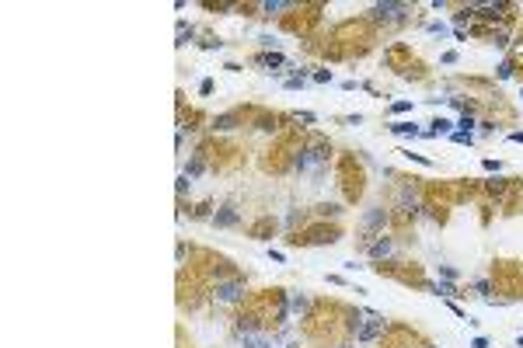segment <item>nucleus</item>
Here are the masks:
<instances>
[{
  "mask_svg": "<svg viewBox=\"0 0 523 348\" xmlns=\"http://www.w3.org/2000/svg\"><path fill=\"white\" fill-rule=\"evenodd\" d=\"M499 77H502V80H509V77H513V66H509V63H502V66H499Z\"/></svg>",
  "mask_w": 523,
  "mask_h": 348,
  "instance_id": "obj_24",
  "label": "nucleus"
},
{
  "mask_svg": "<svg viewBox=\"0 0 523 348\" xmlns=\"http://www.w3.org/2000/svg\"><path fill=\"white\" fill-rule=\"evenodd\" d=\"M325 164H328V143H321V139L307 143L300 150V157H297V171L300 174H314V178H321Z\"/></svg>",
  "mask_w": 523,
  "mask_h": 348,
  "instance_id": "obj_1",
  "label": "nucleus"
},
{
  "mask_svg": "<svg viewBox=\"0 0 523 348\" xmlns=\"http://www.w3.org/2000/svg\"><path fill=\"white\" fill-rule=\"evenodd\" d=\"M443 133H454V122H447V119H436V122H432V129H429L426 136H443Z\"/></svg>",
  "mask_w": 523,
  "mask_h": 348,
  "instance_id": "obj_10",
  "label": "nucleus"
},
{
  "mask_svg": "<svg viewBox=\"0 0 523 348\" xmlns=\"http://www.w3.org/2000/svg\"><path fill=\"white\" fill-rule=\"evenodd\" d=\"M429 289H432V293H436V296H447V299H450V296H457V289H454V286H450V282H432V286H429Z\"/></svg>",
  "mask_w": 523,
  "mask_h": 348,
  "instance_id": "obj_13",
  "label": "nucleus"
},
{
  "mask_svg": "<svg viewBox=\"0 0 523 348\" xmlns=\"http://www.w3.org/2000/svg\"><path fill=\"white\" fill-rule=\"evenodd\" d=\"M352 334H356L359 345H370V341H377L384 334V321L377 314H367L363 321H352Z\"/></svg>",
  "mask_w": 523,
  "mask_h": 348,
  "instance_id": "obj_2",
  "label": "nucleus"
},
{
  "mask_svg": "<svg viewBox=\"0 0 523 348\" xmlns=\"http://www.w3.org/2000/svg\"><path fill=\"white\" fill-rule=\"evenodd\" d=\"M391 251H394L391 237H380V241H373V244H370V258H387Z\"/></svg>",
  "mask_w": 523,
  "mask_h": 348,
  "instance_id": "obj_6",
  "label": "nucleus"
},
{
  "mask_svg": "<svg viewBox=\"0 0 523 348\" xmlns=\"http://www.w3.org/2000/svg\"><path fill=\"white\" fill-rule=\"evenodd\" d=\"M391 111H394V115H405V111H412V101H394Z\"/></svg>",
  "mask_w": 523,
  "mask_h": 348,
  "instance_id": "obj_18",
  "label": "nucleus"
},
{
  "mask_svg": "<svg viewBox=\"0 0 523 348\" xmlns=\"http://www.w3.org/2000/svg\"><path fill=\"white\" fill-rule=\"evenodd\" d=\"M509 139H513V143H523V133H509Z\"/></svg>",
  "mask_w": 523,
  "mask_h": 348,
  "instance_id": "obj_27",
  "label": "nucleus"
},
{
  "mask_svg": "<svg viewBox=\"0 0 523 348\" xmlns=\"http://www.w3.org/2000/svg\"><path fill=\"white\" fill-rule=\"evenodd\" d=\"M286 87H290V91H297V87H304V77H290V80H286Z\"/></svg>",
  "mask_w": 523,
  "mask_h": 348,
  "instance_id": "obj_23",
  "label": "nucleus"
},
{
  "mask_svg": "<svg viewBox=\"0 0 523 348\" xmlns=\"http://www.w3.org/2000/svg\"><path fill=\"white\" fill-rule=\"evenodd\" d=\"M429 35H447V25L443 21H429Z\"/></svg>",
  "mask_w": 523,
  "mask_h": 348,
  "instance_id": "obj_19",
  "label": "nucleus"
},
{
  "mask_svg": "<svg viewBox=\"0 0 523 348\" xmlns=\"http://www.w3.org/2000/svg\"><path fill=\"white\" fill-rule=\"evenodd\" d=\"M391 133H398V136H419V126L415 122H394Z\"/></svg>",
  "mask_w": 523,
  "mask_h": 348,
  "instance_id": "obj_9",
  "label": "nucleus"
},
{
  "mask_svg": "<svg viewBox=\"0 0 523 348\" xmlns=\"http://www.w3.org/2000/svg\"><path fill=\"white\" fill-rule=\"evenodd\" d=\"M471 348H489V341H485V338H474V341H471Z\"/></svg>",
  "mask_w": 523,
  "mask_h": 348,
  "instance_id": "obj_26",
  "label": "nucleus"
},
{
  "mask_svg": "<svg viewBox=\"0 0 523 348\" xmlns=\"http://www.w3.org/2000/svg\"><path fill=\"white\" fill-rule=\"evenodd\" d=\"M450 139H454V143H464V146H471V143H474V136H471V133H450Z\"/></svg>",
  "mask_w": 523,
  "mask_h": 348,
  "instance_id": "obj_17",
  "label": "nucleus"
},
{
  "mask_svg": "<svg viewBox=\"0 0 523 348\" xmlns=\"http://www.w3.org/2000/svg\"><path fill=\"white\" fill-rule=\"evenodd\" d=\"M245 296V282H220L216 286V299L220 303H237Z\"/></svg>",
  "mask_w": 523,
  "mask_h": 348,
  "instance_id": "obj_3",
  "label": "nucleus"
},
{
  "mask_svg": "<svg viewBox=\"0 0 523 348\" xmlns=\"http://www.w3.org/2000/svg\"><path fill=\"white\" fill-rule=\"evenodd\" d=\"M241 345H245V348H276V338H265V334H258V331H248Z\"/></svg>",
  "mask_w": 523,
  "mask_h": 348,
  "instance_id": "obj_4",
  "label": "nucleus"
},
{
  "mask_svg": "<svg viewBox=\"0 0 523 348\" xmlns=\"http://www.w3.org/2000/svg\"><path fill=\"white\" fill-rule=\"evenodd\" d=\"M203 167H206V161H203V153H195V157L188 161V167H185V178H188V181H195L199 174H203Z\"/></svg>",
  "mask_w": 523,
  "mask_h": 348,
  "instance_id": "obj_7",
  "label": "nucleus"
},
{
  "mask_svg": "<svg viewBox=\"0 0 523 348\" xmlns=\"http://www.w3.org/2000/svg\"><path fill=\"white\" fill-rule=\"evenodd\" d=\"M439 275H447V279H457V268H450V265H439Z\"/></svg>",
  "mask_w": 523,
  "mask_h": 348,
  "instance_id": "obj_22",
  "label": "nucleus"
},
{
  "mask_svg": "<svg viewBox=\"0 0 523 348\" xmlns=\"http://www.w3.org/2000/svg\"><path fill=\"white\" fill-rule=\"evenodd\" d=\"M342 348H349V345H342Z\"/></svg>",
  "mask_w": 523,
  "mask_h": 348,
  "instance_id": "obj_30",
  "label": "nucleus"
},
{
  "mask_svg": "<svg viewBox=\"0 0 523 348\" xmlns=\"http://www.w3.org/2000/svg\"><path fill=\"white\" fill-rule=\"evenodd\" d=\"M481 167H485V171H495V174L502 171V164H499V161H492V157H489V161H481Z\"/></svg>",
  "mask_w": 523,
  "mask_h": 348,
  "instance_id": "obj_20",
  "label": "nucleus"
},
{
  "mask_svg": "<svg viewBox=\"0 0 523 348\" xmlns=\"http://www.w3.org/2000/svg\"><path fill=\"white\" fill-rule=\"evenodd\" d=\"M216 126H220V129H234V119H230V115H223V119H220Z\"/></svg>",
  "mask_w": 523,
  "mask_h": 348,
  "instance_id": "obj_25",
  "label": "nucleus"
},
{
  "mask_svg": "<svg viewBox=\"0 0 523 348\" xmlns=\"http://www.w3.org/2000/svg\"><path fill=\"white\" fill-rule=\"evenodd\" d=\"M286 348H297V345H293V341H290V345H286Z\"/></svg>",
  "mask_w": 523,
  "mask_h": 348,
  "instance_id": "obj_28",
  "label": "nucleus"
},
{
  "mask_svg": "<svg viewBox=\"0 0 523 348\" xmlns=\"http://www.w3.org/2000/svg\"><path fill=\"white\" fill-rule=\"evenodd\" d=\"M520 98H523V87H520Z\"/></svg>",
  "mask_w": 523,
  "mask_h": 348,
  "instance_id": "obj_29",
  "label": "nucleus"
},
{
  "mask_svg": "<svg viewBox=\"0 0 523 348\" xmlns=\"http://www.w3.org/2000/svg\"><path fill=\"white\" fill-rule=\"evenodd\" d=\"M314 80H317V84H332V73L321 70V73H314Z\"/></svg>",
  "mask_w": 523,
  "mask_h": 348,
  "instance_id": "obj_21",
  "label": "nucleus"
},
{
  "mask_svg": "<svg viewBox=\"0 0 523 348\" xmlns=\"http://www.w3.org/2000/svg\"><path fill=\"white\" fill-rule=\"evenodd\" d=\"M474 126H478V122H474V115H471V111H464V115H461V122H457V133H471Z\"/></svg>",
  "mask_w": 523,
  "mask_h": 348,
  "instance_id": "obj_15",
  "label": "nucleus"
},
{
  "mask_svg": "<svg viewBox=\"0 0 523 348\" xmlns=\"http://www.w3.org/2000/svg\"><path fill=\"white\" fill-rule=\"evenodd\" d=\"M363 223H367V226H384V223H387V213H384V209H373V213H367Z\"/></svg>",
  "mask_w": 523,
  "mask_h": 348,
  "instance_id": "obj_12",
  "label": "nucleus"
},
{
  "mask_svg": "<svg viewBox=\"0 0 523 348\" xmlns=\"http://www.w3.org/2000/svg\"><path fill=\"white\" fill-rule=\"evenodd\" d=\"M394 11H408V4H377L373 14H394Z\"/></svg>",
  "mask_w": 523,
  "mask_h": 348,
  "instance_id": "obj_16",
  "label": "nucleus"
},
{
  "mask_svg": "<svg viewBox=\"0 0 523 348\" xmlns=\"http://www.w3.org/2000/svg\"><path fill=\"white\" fill-rule=\"evenodd\" d=\"M213 223H216V226H234V223H237V209H234V206H223V213H216Z\"/></svg>",
  "mask_w": 523,
  "mask_h": 348,
  "instance_id": "obj_8",
  "label": "nucleus"
},
{
  "mask_svg": "<svg viewBox=\"0 0 523 348\" xmlns=\"http://www.w3.org/2000/svg\"><path fill=\"white\" fill-rule=\"evenodd\" d=\"M258 63H265V66H286V56L283 53H265V56H258Z\"/></svg>",
  "mask_w": 523,
  "mask_h": 348,
  "instance_id": "obj_11",
  "label": "nucleus"
},
{
  "mask_svg": "<svg viewBox=\"0 0 523 348\" xmlns=\"http://www.w3.org/2000/svg\"><path fill=\"white\" fill-rule=\"evenodd\" d=\"M307 306H310V299H307V296H290V310H293V314H304Z\"/></svg>",
  "mask_w": 523,
  "mask_h": 348,
  "instance_id": "obj_14",
  "label": "nucleus"
},
{
  "mask_svg": "<svg viewBox=\"0 0 523 348\" xmlns=\"http://www.w3.org/2000/svg\"><path fill=\"white\" fill-rule=\"evenodd\" d=\"M265 14H279V11H293L297 4H293V0H262V4H258Z\"/></svg>",
  "mask_w": 523,
  "mask_h": 348,
  "instance_id": "obj_5",
  "label": "nucleus"
}]
</instances>
